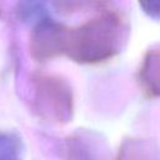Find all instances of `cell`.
Instances as JSON below:
<instances>
[{
    "mask_svg": "<svg viewBox=\"0 0 160 160\" xmlns=\"http://www.w3.org/2000/svg\"><path fill=\"white\" fill-rule=\"evenodd\" d=\"M125 39V25L116 11H102L78 28H66L62 52L79 62H99L114 56Z\"/></svg>",
    "mask_w": 160,
    "mask_h": 160,
    "instance_id": "6da1fadb",
    "label": "cell"
},
{
    "mask_svg": "<svg viewBox=\"0 0 160 160\" xmlns=\"http://www.w3.org/2000/svg\"><path fill=\"white\" fill-rule=\"evenodd\" d=\"M140 82L149 96H160V50H149L140 69Z\"/></svg>",
    "mask_w": 160,
    "mask_h": 160,
    "instance_id": "7a4b0ae2",
    "label": "cell"
}]
</instances>
